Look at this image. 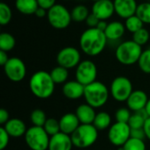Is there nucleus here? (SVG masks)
Segmentation results:
<instances>
[{"label": "nucleus", "instance_id": "obj_5", "mask_svg": "<svg viewBox=\"0 0 150 150\" xmlns=\"http://www.w3.org/2000/svg\"><path fill=\"white\" fill-rule=\"evenodd\" d=\"M98 132L93 124H81L70 135L74 147L78 149L91 147L98 138Z\"/></svg>", "mask_w": 150, "mask_h": 150}, {"label": "nucleus", "instance_id": "obj_1", "mask_svg": "<svg viewBox=\"0 0 150 150\" xmlns=\"http://www.w3.org/2000/svg\"><path fill=\"white\" fill-rule=\"evenodd\" d=\"M108 40L103 31L98 28H87L79 39V46L83 53L88 56H97L105 48Z\"/></svg>", "mask_w": 150, "mask_h": 150}, {"label": "nucleus", "instance_id": "obj_21", "mask_svg": "<svg viewBox=\"0 0 150 150\" xmlns=\"http://www.w3.org/2000/svg\"><path fill=\"white\" fill-rule=\"evenodd\" d=\"M81 124H93L97 112L95 108L89 104H82L78 105L75 112Z\"/></svg>", "mask_w": 150, "mask_h": 150}, {"label": "nucleus", "instance_id": "obj_38", "mask_svg": "<svg viewBox=\"0 0 150 150\" xmlns=\"http://www.w3.org/2000/svg\"><path fill=\"white\" fill-rule=\"evenodd\" d=\"M100 20L92 13H90V15L88 16V18L85 20L86 25L89 26V28H96L98 26V24Z\"/></svg>", "mask_w": 150, "mask_h": 150}, {"label": "nucleus", "instance_id": "obj_44", "mask_svg": "<svg viewBox=\"0 0 150 150\" xmlns=\"http://www.w3.org/2000/svg\"><path fill=\"white\" fill-rule=\"evenodd\" d=\"M35 15L38 17V18H44V17H47V11L41 8V7H39L35 12Z\"/></svg>", "mask_w": 150, "mask_h": 150}, {"label": "nucleus", "instance_id": "obj_42", "mask_svg": "<svg viewBox=\"0 0 150 150\" xmlns=\"http://www.w3.org/2000/svg\"><path fill=\"white\" fill-rule=\"evenodd\" d=\"M9 59H10V58H9V56H8L7 52H4V51L0 50V65L4 67V66L5 65V63L8 62Z\"/></svg>", "mask_w": 150, "mask_h": 150}, {"label": "nucleus", "instance_id": "obj_43", "mask_svg": "<svg viewBox=\"0 0 150 150\" xmlns=\"http://www.w3.org/2000/svg\"><path fill=\"white\" fill-rule=\"evenodd\" d=\"M143 129H144V132L146 134V138H148L150 141V117H149L146 120Z\"/></svg>", "mask_w": 150, "mask_h": 150}, {"label": "nucleus", "instance_id": "obj_45", "mask_svg": "<svg viewBox=\"0 0 150 150\" xmlns=\"http://www.w3.org/2000/svg\"><path fill=\"white\" fill-rule=\"evenodd\" d=\"M107 25H108V23H107L105 20H100V21L98 22V26H97L96 28L99 29L100 31H103V32H105V28L107 27Z\"/></svg>", "mask_w": 150, "mask_h": 150}, {"label": "nucleus", "instance_id": "obj_47", "mask_svg": "<svg viewBox=\"0 0 150 150\" xmlns=\"http://www.w3.org/2000/svg\"><path fill=\"white\" fill-rule=\"evenodd\" d=\"M91 1H92V2L94 3V2H97V1H98V0H91Z\"/></svg>", "mask_w": 150, "mask_h": 150}, {"label": "nucleus", "instance_id": "obj_4", "mask_svg": "<svg viewBox=\"0 0 150 150\" xmlns=\"http://www.w3.org/2000/svg\"><path fill=\"white\" fill-rule=\"evenodd\" d=\"M110 95V90L105 83L95 81L85 86L83 98L87 104L94 108H99L107 103Z\"/></svg>", "mask_w": 150, "mask_h": 150}, {"label": "nucleus", "instance_id": "obj_28", "mask_svg": "<svg viewBox=\"0 0 150 150\" xmlns=\"http://www.w3.org/2000/svg\"><path fill=\"white\" fill-rule=\"evenodd\" d=\"M125 27L126 29L130 32L131 33H134L135 32H137L138 30L143 28L144 26V23L141 20V18L135 14V15H133L125 19Z\"/></svg>", "mask_w": 150, "mask_h": 150}, {"label": "nucleus", "instance_id": "obj_9", "mask_svg": "<svg viewBox=\"0 0 150 150\" xmlns=\"http://www.w3.org/2000/svg\"><path fill=\"white\" fill-rule=\"evenodd\" d=\"M76 80L83 85H89L97 81L98 68L91 60H83L77 65L75 72Z\"/></svg>", "mask_w": 150, "mask_h": 150}, {"label": "nucleus", "instance_id": "obj_10", "mask_svg": "<svg viewBox=\"0 0 150 150\" xmlns=\"http://www.w3.org/2000/svg\"><path fill=\"white\" fill-rule=\"evenodd\" d=\"M108 140L116 147H122L131 138V128L127 123L115 122L108 129Z\"/></svg>", "mask_w": 150, "mask_h": 150}, {"label": "nucleus", "instance_id": "obj_12", "mask_svg": "<svg viewBox=\"0 0 150 150\" xmlns=\"http://www.w3.org/2000/svg\"><path fill=\"white\" fill-rule=\"evenodd\" d=\"M56 62L59 66L67 69L76 68L81 62V53L76 47H65L58 52L56 55Z\"/></svg>", "mask_w": 150, "mask_h": 150}, {"label": "nucleus", "instance_id": "obj_19", "mask_svg": "<svg viewBox=\"0 0 150 150\" xmlns=\"http://www.w3.org/2000/svg\"><path fill=\"white\" fill-rule=\"evenodd\" d=\"M61 132L68 135H71L81 125L76 113L69 112L64 114L59 120Z\"/></svg>", "mask_w": 150, "mask_h": 150}, {"label": "nucleus", "instance_id": "obj_15", "mask_svg": "<svg viewBox=\"0 0 150 150\" xmlns=\"http://www.w3.org/2000/svg\"><path fill=\"white\" fill-rule=\"evenodd\" d=\"M149 99V98L145 91L142 90H136L132 92L126 102L127 105V108L131 112H136L145 109Z\"/></svg>", "mask_w": 150, "mask_h": 150}, {"label": "nucleus", "instance_id": "obj_37", "mask_svg": "<svg viewBox=\"0 0 150 150\" xmlns=\"http://www.w3.org/2000/svg\"><path fill=\"white\" fill-rule=\"evenodd\" d=\"M11 136L5 131V129L2 127H0V150H4L7 148Z\"/></svg>", "mask_w": 150, "mask_h": 150}, {"label": "nucleus", "instance_id": "obj_41", "mask_svg": "<svg viewBox=\"0 0 150 150\" xmlns=\"http://www.w3.org/2000/svg\"><path fill=\"white\" fill-rule=\"evenodd\" d=\"M9 120H10V115L8 111L5 110L4 108H2L0 110V124L4 126Z\"/></svg>", "mask_w": 150, "mask_h": 150}, {"label": "nucleus", "instance_id": "obj_7", "mask_svg": "<svg viewBox=\"0 0 150 150\" xmlns=\"http://www.w3.org/2000/svg\"><path fill=\"white\" fill-rule=\"evenodd\" d=\"M24 137L25 144L31 150H48L50 136L42 127H29Z\"/></svg>", "mask_w": 150, "mask_h": 150}, {"label": "nucleus", "instance_id": "obj_36", "mask_svg": "<svg viewBox=\"0 0 150 150\" xmlns=\"http://www.w3.org/2000/svg\"><path fill=\"white\" fill-rule=\"evenodd\" d=\"M132 116L131 111L127 107H121L119 108L115 112V120L116 122H121V123H128L130 118Z\"/></svg>", "mask_w": 150, "mask_h": 150}, {"label": "nucleus", "instance_id": "obj_27", "mask_svg": "<svg viewBox=\"0 0 150 150\" xmlns=\"http://www.w3.org/2000/svg\"><path fill=\"white\" fill-rule=\"evenodd\" d=\"M16 46V39L12 34L7 32H3L0 34V50L4 52L11 51Z\"/></svg>", "mask_w": 150, "mask_h": 150}, {"label": "nucleus", "instance_id": "obj_24", "mask_svg": "<svg viewBox=\"0 0 150 150\" xmlns=\"http://www.w3.org/2000/svg\"><path fill=\"white\" fill-rule=\"evenodd\" d=\"M149 118V115L145 109L141 110L139 112H134L128 121V125L131 129H138L143 128L146 120Z\"/></svg>", "mask_w": 150, "mask_h": 150}, {"label": "nucleus", "instance_id": "obj_26", "mask_svg": "<svg viewBox=\"0 0 150 150\" xmlns=\"http://www.w3.org/2000/svg\"><path fill=\"white\" fill-rule=\"evenodd\" d=\"M50 75L55 84H64L66 82H68L69 69L58 65L50 71Z\"/></svg>", "mask_w": 150, "mask_h": 150}, {"label": "nucleus", "instance_id": "obj_11", "mask_svg": "<svg viewBox=\"0 0 150 150\" xmlns=\"http://www.w3.org/2000/svg\"><path fill=\"white\" fill-rule=\"evenodd\" d=\"M7 78L13 83H19L26 76L25 62L18 57H11L3 67Z\"/></svg>", "mask_w": 150, "mask_h": 150}, {"label": "nucleus", "instance_id": "obj_18", "mask_svg": "<svg viewBox=\"0 0 150 150\" xmlns=\"http://www.w3.org/2000/svg\"><path fill=\"white\" fill-rule=\"evenodd\" d=\"M8 134L12 138H19L21 136H25L27 128L25 122L18 118L10 119L3 127Z\"/></svg>", "mask_w": 150, "mask_h": 150}, {"label": "nucleus", "instance_id": "obj_40", "mask_svg": "<svg viewBox=\"0 0 150 150\" xmlns=\"http://www.w3.org/2000/svg\"><path fill=\"white\" fill-rule=\"evenodd\" d=\"M131 137L140 140H144L146 138V134L143 128L138 129H131Z\"/></svg>", "mask_w": 150, "mask_h": 150}, {"label": "nucleus", "instance_id": "obj_14", "mask_svg": "<svg viewBox=\"0 0 150 150\" xmlns=\"http://www.w3.org/2000/svg\"><path fill=\"white\" fill-rule=\"evenodd\" d=\"M115 13L121 18H127L135 15L138 4L136 0H113Z\"/></svg>", "mask_w": 150, "mask_h": 150}, {"label": "nucleus", "instance_id": "obj_20", "mask_svg": "<svg viewBox=\"0 0 150 150\" xmlns=\"http://www.w3.org/2000/svg\"><path fill=\"white\" fill-rule=\"evenodd\" d=\"M126 30L127 29L125 27V25L122 22L114 20L108 23L107 27L105 28L104 33L108 40L117 41L124 36Z\"/></svg>", "mask_w": 150, "mask_h": 150}, {"label": "nucleus", "instance_id": "obj_35", "mask_svg": "<svg viewBox=\"0 0 150 150\" xmlns=\"http://www.w3.org/2000/svg\"><path fill=\"white\" fill-rule=\"evenodd\" d=\"M123 150H146V144L144 140L130 138L123 146Z\"/></svg>", "mask_w": 150, "mask_h": 150}, {"label": "nucleus", "instance_id": "obj_3", "mask_svg": "<svg viewBox=\"0 0 150 150\" xmlns=\"http://www.w3.org/2000/svg\"><path fill=\"white\" fill-rule=\"evenodd\" d=\"M142 51V46L135 43L133 40H126L117 46L115 57L120 63L130 66L138 62Z\"/></svg>", "mask_w": 150, "mask_h": 150}, {"label": "nucleus", "instance_id": "obj_31", "mask_svg": "<svg viewBox=\"0 0 150 150\" xmlns=\"http://www.w3.org/2000/svg\"><path fill=\"white\" fill-rule=\"evenodd\" d=\"M137 64L143 73L150 75V48L142 51Z\"/></svg>", "mask_w": 150, "mask_h": 150}, {"label": "nucleus", "instance_id": "obj_39", "mask_svg": "<svg viewBox=\"0 0 150 150\" xmlns=\"http://www.w3.org/2000/svg\"><path fill=\"white\" fill-rule=\"evenodd\" d=\"M37 2L39 7H41L47 11H48L56 4V0H37Z\"/></svg>", "mask_w": 150, "mask_h": 150}, {"label": "nucleus", "instance_id": "obj_30", "mask_svg": "<svg viewBox=\"0 0 150 150\" xmlns=\"http://www.w3.org/2000/svg\"><path fill=\"white\" fill-rule=\"evenodd\" d=\"M30 120L33 124V126L35 127H44L47 118L46 116V113L44 111L40 109H35L31 112Z\"/></svg>", "mask_w": 150, "mask_h": 150}, {"label": "nucleus", "instance_id": "obj_48", "mask_svg": "<svg viewBox=\"0 0 150 150\" xmlns=\"http://www.w3.org/2000/svg\"><path fill=\"white\" fill-rule=\"evenodd\" d=\"M65 1H70V0H65Z\"/></svg>", "mask_w": 150, "mask_h": 150}, {"label": "nucleus", "instance_id": "obj_32", "mask_svg": "<svg viewBox=\"0 0 150 150\" xmlns=\"http://www.w3.org/2000/svg\"><path fill=\"white\" fill-rule=\"evenodd\" d=\"M12 18V11L9 4L6 3H0V25H8Z\"/></svg>", "mask_w": 150, "mask_h": 150}, {"label": "nucleus", "instance_id": "obj_29", "mask_svg": "<svg viewBox=\"0 0 150 150\" xmlns=\"http://www.w3.org/2000/svg\"><path fill=\"white\" fill-rule=\"evenodd\" d=\"M135 14L144 24L150 25V2H142L139 4Z\"/></svg>", "mask_w": 150, "mask_h": 150}, {"label": "nucleus", "instance_id": "obj_8", "mask_svg": "<svg viewBox=\"0 0 150 150\" xmlns=\"http://www.w3.org/2000/svg\"><path fill=\"white\" fill-rule=\"evenodd\" d=\"M110 94L118 102H126L134 91L133 83L127 76L115 77L110 85Z\"/></svg>", "mask_w": 150, "mask_h": 150}, {"label": "nucleus", "instance_id": "obj_23", "mask_svg": "<svg viewBox=\"0 0 150 150\" xmlns=\"http://www.w3.org/2000/svg\"><path fill=\"white\" fill-rule=\"evenodd\" d=\"M112 117L106 112H99L96 114L95 120L93 121V126L98 131H104L109 129L112 126Z\"/></svg>", "mask_w": 150, "mask_h": 150}, {"label": "nucleus", "instance_id": "obj_16", "mask_svg": "<svg viewBox=\"0 0 150 150\" xmlns=\"http://www.w3.org/2000/svg\"><path fill=\"white\" fill-rule=\"evenodd\" d=\"M84 88L85 86L76 80L68 81L62 86V94L71 100L79 99L84 95Z\"/></svg>", "mask_w": 150, "mask_h": 150}, {"label": "nucleus", "instance_id": "obj_46", "mask_svg": "<svg viewBox=\"0 0 150 150\" xmlns=\"http://www.w3.org/2000/svg\"><path fill=\"white\" fill-rule=\"evenodd\" d=\"M145 110H146V112H147L149 117H150V98L149 99L148 103H147V105H146V107H145Z\"/></svg>", "mask_w": 150, "mask_h": 150}, {"label": "nucleus", "instance_id": "obj_33", "mask_svg": "<svg viewBox=\"0 0 150 150\" xmlns=\"http://www.w3.org/2000/svg\"><path fill=\"white\" fill-rule=\"evenodd\" d=\"M150 39V33L149 32L148 29H146L145 27L138 30L137 32H135L134 33H133V36H132V40L137 43L138 45L140 46H143V45H146Z\"/></svg>", "mask_w": 150, "mask_h": 150}, {"label": "nucleus", "instance_id": "obj_34", "mask_svg": "<svg viewBox=\"0 0 150 150\" xmlns=\"http://www.w3.org/2000/svg\"><path fill=\"white\" fill-rule=\"evenodd\" d=\"M43 128L45 129V131L47 133V134L50 137L61 132L60 122H59V120H57L56 119H54V118L47 119Z\"/></svg>", "mask_w": 150, "mask_h": 150}, {"label": "nucleus", "instance_id": "obj_25", "mask_svg": "<svg viewBox=\"0 0 150 150\" xmlns=\"http://www.w3.org/2000/svg\"><path fill=\"white\" fill-rule=\"evenodd\" d=\"M72 21L76 23H81L86 20L90 15V11L88 7L84 4H76L70 11Z\"/></svg>", "mask_w": 150, "mask_h": 150}, {"label": "nucleus", "instance_id": "obj_17", "mask_svg": "<svg viewBox=\"0 0 150 150\" xmlns=\"http://www.w3.org/2000/svg\"><path fill=\"white\" fill-rule=\"evenodd\" d=\"M73 147L70 135L60 132L50 137L48 150H72Z\"/></svg>", "mask_w": 150, "mask_h": 150}, {"label": "nucleus", "instance_id": "obj_13", "mask_svg": "<svg viewBox=\"0 0 150 150\" xmlns=\"http://www.w3.org/2000/svg\"><path fill=\"white\" fill-rule=\"evenodd\" d=\"M91 13L99 20H107L115 13L112 0H98L91 6Z\"/></svg>", "mask_w": 150, "mask_h": 150}, {"label": "nucleus", "instance_id": "obj_6", "mask_svg": "<svg viewBox=\"0 0 150 150\" xmlns=\"http://www.w3.org/2000/svg\"><path fill=\"white\" fill-rule=\"evenodd\" d=\"M47 18L49 25L56 30L66 29L72 22L70 11L62 4H55L50 8L47 11Z\"/></svg>", "mask_w": 150, "mask_h": 150}, {"label": "nucleus", "instance_id": "obj_22", "mask_svg": "<svg viewBox=\"0 0 150 150\" xmlns=\"http://www.w3.org/2000/svg\"><path fill=\"white\" fill-rule=\"evenodd\" d=\"M15 7L23 15H33L35 14L39 4L37 0H16Z\"/></svg>", "mask_w": 150, "mask_h": 150}, {"label": "nucleus", "instance_id": "obj_2", "mask_svg": "<svg viewBox=\"0 0 150 150\" xmlns=\"http://www.w3.org/2000/svg\"><path fill=\"white\" fill-rule=\"evenodd\" d=\"M55 83L53 81L50 72L45 70L36 71L29 80V87L33 95L40 99L50 98L54 91Z\"/></svg>", "mask_w": 150, "mask_h": 150}]
</instances>
